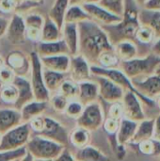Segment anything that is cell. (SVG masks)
I'll return each mask as SVG.
<instances>
[{
	"label": "cell",
	"instance_id": "obj_1",
	"mask_svg": "<svg viewBox=\"0 0 160 161\" xmlns=\"http://www.w3.org/2000/svg\"><path fill=\"white\" fill-rule=\"evenodd\" d=\"M78 54L83 56L91 65H95L99 56L108 50L114 49L107 32L97 23L88 19L79 24Z\"/></svg>",
	"mask_w": 160,
	"mask_h": 161
},
{
	"label": "cell",
	"instance_id": "obj_2",
	"mask_svg": "<svg viewBox=\"0 0 160 161\" xmlns=\"http://www.w3.org/2000/svg\"><path fill=\"white\" fill-rule=\"evenodd\" d=\"M138 12L137 4L134 0H124V11L122 20L113 25H101L107 32L112 45L123 41H130L136 43V34L141 26Z\"/></svg>",
	"mask_w": 160,
	"mask_h": 161
},
{
	"label": "cell",
	"instance_id": "obj_3",
	"mask_svg": "<svg viewBox=\"0 0 160 161\" xmlns=\"http://www.w3.org/2000/svg\"><path fill=\"white\" fill-rule=\"evenodd\" d=\"M65 146L41 135L30 137L25 148L33 160H56Z\"/></svg>",
	"mask_w": 160,
	"mask_h": 161
},
{
	"label": "cell",
	"instance_id": "obj_4",
	"mask_svg": "<svg viewBox=\"0 0 160 161\" xmlns=\"http://www.w3.org/2000/svg\"><path fill=\"white\" fill-rule=\"evenodd\" d=\"M159 63V56L152 53L147 58H134L128 60H121L120 67L127 77L134 79L140 75L152 74Z\"/></svg>",
	"mask_w": 160,
	"mask_h": 161
},
{
	"label": "cell",
	"instance_id": "obj_5",
	"mask_svg": "<svg viewBox=\"0 0 160 161\" xmlns=\"http://www.w3.org/2000/svg\"><path fill=\"white\" fill-rule=\"evenodd\" d=\"M30 57V84L34 95V99L39 101H49L51 93L47 90L43 79V67L40 56L36 51L29 55Z\"/></svg>",
	"mask_w": 160,
	"mask_h": 161
},
{
	"label": "cell",
	"instance_id": "obj_6",
	"mask_svg": "<svg viewBox=\"0 0 160 161\" xmlns=\"http://www.w3.org/2000/svg\"><path fill=\"white\" fill-rule=\"evenodd\" d=\"M91 75H99L107 76L109 79H111L113 82H115L117 85L122 87L124 91H131L134 93H136L138 95V97L140 99H141V101H143L145 104H147L149 106L155 105V103L149 97L143 95L135 88L133 83L130 81V78L127 77L122 70H119L118 68L106 69V68H102V67H99L96 65H91Z\"/></svg>",
	"mask_w": 160,
	"mask_h": 161
},
{
	"label": "cell",
	"instance_id": "obj_7",
	"mask_svg": "<svg viewBox=\"0 0 160 161\" xmlns=\"http://www.w3.org/2000/svg\"><path fill=\"white\" fill-rule=\"evenodd\" d=\"M31 137V129L27 123H21L2 134L0 150H14L25 147Z\"/></svg>",
	"mask_w": 160,
	"mask_h": 161
},
{
	"label": "cell",
	"instance_id": "obj_8",
	"mask_svg": "<svg viewBox=\"0 0 160 161\" xmlns=\"http://www.w3.org/2000/svg\"><path fill=\"white\" fill-rule=\"evenodd\" d=\"M77 125L91 132L99 129L104 122V114L100 104L95 101L84 106L82 114L76 119Z\"/></svg>",
	"mask_w": 160,
	"mask_h": 161
},
{
	"label": "cell",
	"instance_id": "obj_9",
	"mask_svg": "<svg viewBox=\"0 0 160 161\" xmlns=\"http://www.w3.org/2000/svg\"><path fill=\"white\" fill-rule=\"evenodd\" d=\"M91 77L93 78L92 80L97 83L99 96L104 101H107L108 103L122 101L124 94V90L122 87L104 75H91Z\"/></svg>",
	"mask_w": 160,
	"mask_h": 161
},
{
	"label": "cell",
	"instance_id": "obj_10",
	"mask_svg": "<svg viewBox=\"0 0 160 161\" xmlns=\"http://www.w3.org/2000/svg\"><path fill=\"white\" fill-rule=\"evenodd\" d=\"M91 65L90 62L80 54L71 56L70 67L68 71L69 77L74 81L79 83L91 77Z\"/></svg>",
	"mask_w": 160,
	"mask_h": 161
},
{
	"label": "cell",
	"instance_id": "obj_11",
	"mask_svg": "<svg viewBox=\"0 0 160 161\" xmlns=\"http://www.w3.org/2000/svg\"><path fill=\"white\" fill-rule=\"evenodd\" d=\"M38 135L48 138L64 146H67L69 142V133L67 129L60 123L50 117H44V127Z\"/></svg>",
	"mask_w": 160,
	"mask_h": 161
},
{
	"label": "cell",
	"instance_id": "obj_12",
	"mask_svg": "<svg viewBox=\"0 0 160 161\" xmlns=\"http://www.w3.org/2000/svg\"><path fill=\"white\" fill-rule=\"evenodd\" d=\"M122 103L124 107V116L126 119L137 123L144 120V113L141 107L139 97L136 93L131 91L124 92Z\"/></svg>",
	"mask_w": 160,
	"mask_h": 161
},
{
	"label": "cell",
	"instance_id": "obj_13",
	"mask_svg": "<svg viewBox=\"0 0 160 161\" xmlns=\"http://www.w3.org/2000/svg\"><path fill=\"white\" fill-rule=\"evenodd\" d=\"M85 10L89 15V19L97 23L100 25H113L122 20L123 17L115 15L103 7H101L98 3L88 4L83 6Z\"/></svg>",
	"mask_w": 160,
	"mask_h": 161
},
{
	"label": "cell",
	"instance_id": "obj_14",
	"mask_svg": "<svg viewBox=\"0 0 160 161\" xmlns=\"http://www.w3.org/2000/svg\"><path fill=\"white\" fill-rule=\"evenodd\" d=\"M8 42L14 45H20L25 43V24L24 17L18 13H13L9 18L8 29L6 35Z\"/></svg>",
	"mask_w": 160,
	"mask_h": 161
},
{
	"label": "cell",
	"instance_id": "obj_15",
	"mask_svg": "<svg viewBox=\"0 0 160 161\" xmlns=\"http://www.w3.org/2000/svg\"><path fill=\"white\" fill-rule=\"evenodd\" d=\"M5 64L9 67L16 75L26 76L30 72V57L20 50L11 51L5 59Z\"/></svg>",
	"mask_w": 160,
	"mask_h": 161
},
{
	"label": "cell",
	"instance_id": "obj_16",
	"mask_svg": "<svg viewBox=\"0 0 160 161\" xmlns=\"http://www.w3.org/2000/svg\"><path fill=\"white\" fill-rule=\"evenodd\" d=\"M13 84L18 91V97L13 108L20 110L25 104L34 99V95L30 81L26 78V76L16 75L13 80Z\"/></svg>",
	"mask_w": 160,
	"mask_h": 161
},
{
	"label": "cell",
	"instance_id": "obj_17",
	"mask_svg": "<svg viewBox=\"0 0 160 161\" xmlns=\"http://www.w3.org/2000/svg\"><path fill=\"white\" fill-rule=\"evenodd\" d=\"M61 39L64 41L70 56L78 54L79 33L76 24L64 23L61 27Z\"/></svg>",
	"mask_w": 160,
	"mask_h": 161
},
{
	"label": "cell",
	"instance_id": "obj_18",
	"mask_svg": "<svg viewBox=\"0 0 160 161\" xmlns=\"http://www.w3.org/2000/svg\"><path fill=\"white\" fill-rule=\"evenodd\" d=\"M138 19L141 25L149 27L156 39L160 38V10H153L142 8L138 12Z\"/></svg>",
	"mask_w": 160,
	"mask_h": 161
},
{
	"label": "cell",
	"instance_id": "obj_19",
	"mask_svg": "<svg viewBox=\"0 0 160 161\" xmlns=\"http://www.w3.org/2000/svg\"><path fill=\"white\" fill-rule=\"evenodd\" d=\"M42 67L44 69L60 72V73H68L70 67L71 56L68 54H60L55 56L48 57H40Z\"/></svg>",
	"mask_w": 160,
	"mask_h": 161
},
{
	"label": "cell",
	"instance_id": "obj_20",
	"mask_svg": "<svg viewBox=\"0 0 160 161\" xmlns=\"http://www.w3.org/2000/svg\"><path fill=\"white\" fill-rule=\"evenodd\" d=\"M99 97L98 85L94 80L88 79L78 83V94L77 98L84 106L97 101Z\"/></svg>",
	"mask_w": 160,
	"mask_h": 161
},
{
	"label": "cell",
	"instance_id": "obj_21",
	"mask_svg": "<svg viewBox=\"0 0 160 161\" xmlns=\"http://www.w3.org/2000/svg\"><path fill=\"white\" fill-rule=\"evenodd\" d=\"M48 101H39L36 99L25 104L20 108L22 123H28L32 118L39 115H43L48 108Z\"/></svg>",
	"mask_w": 160,
	"mask_h": 161
},
{
	"label": "cell",
	"instance_id": "obj_22",
	"mask_svg": "<svg viewBox=\"0 0 160 161\" xmlns=\"http://www.w3.org/2000/svg\"><path fill=\"white\" fill-rule=\"evenodd\" d=\"M22 123L20 110L14 108H0V133L3 134L8 130Z\"/></svg>",
	"mask_w": 160,
	"mask_h": 161
},
{
	"label": "cell",
	"instance_id": "obj_23",
	"mask_svg": "<svg viewBox=\"0 0 160 161\" xmlns=\"http://www.w3.org/2000/svg\"><path fill=\"white\" fill-rule=\"evenodd\" d=\"M36 52L40 57H48L60 54L69 55L68 48L62 39L54 42H39Z\"/></svg>",
	"mask_w": 160,
	"mask_h": 161
},
{
	"label": "cell",
	"instance_id": "obj_24",
	"mask_svg": "<svg viewBox=\"0 0 160 161\" xmlns=\"http://www.w3.org/2000/svg\"><path fill=\"white\" fill-rule=\"evenodd\" d=\"M138 127V123L128 120L123 119L120 121V125L117 131V142L119 145H124L125 143L131 142L136 130Z\"/></svg>",
	"mask_w": 160,
	"mask_h": 161
},
{
	"label": "cell",
	"instance_id": "obj_25",
	"mask_svg": "<svg viewBox=\"0 0 160 161\" xmlns=\"http://www.w3.org/2000/svg\"><path fill=\"white\" fill-rule=\"evenodd\" d=\"M135 88L143 95L152 97L157 93H160V76H150L145 80L139 81L134 80Z\"/></svg>",
	"mask_w": 160,
	"mask_h": 161
},
{
	"label": "cell",
	"instance_id": "obj_26",
	"mask_svg": "<svg viewBox=\"0 0 160 161\" xmlns=\"http://www.w3.org/2000/svg\"><path fill=\"white\" fill-rule=\"evenodd\" d=\"M69 77L68 73H60L43 68V79L45 86L50 93L57 92L61 83Z\"/></svg>",
	"mask_w": 160,
	"mask_h": 161
},
{
	"label": "cell",
	"instance_id": "obj_27",
	"mask_svg": "<svg viewBox=\"0 0 160 161\" xmlns=\"http://www.w3.org/2000/svg\"><path fill=\"white\" fill-rule=\"evenodd\" d=\"M61 39V28L49 17L44 18L40 42H54Z\"/></svg>",
	"mask_w": 160,
	"mask_h": 161
},
{
	"label": "cell",
	"instance_id": "obj_28",
	"mask_svg": "<svg viewBox=\"0 0 160 161\" xmlns=\"http://www.w3.org/2000/svg\"><path fill=\"white\" fill-rule=\"evenodd\" d=\"M69 5V0H56L48 12V16L60 28L63 26L65 13Z\"/></svg>",
	"mask_w": 160,
	"mask_h": 161
},
{
	"label": "cell",
	"instance_id": "obj_29",
	"mask_svg": "<svg viewBox=\"0 0 160 161\" xmlns=\"http://www.w3.org/2000/svg\"><path fill=\"white\" fill-rule=\"evenodd\" d=\"M113 46L114 51L120 58V60H128L137 57L138 49L133 42L123 41L114 44Z\"/></svg>",
	"mask_w": 160,
	"mask_h": 161
},
{
	"label": "cell",
	"instance_id": "obj_30",
	"mask_svg": "<svg viewBox=\"0 0 160 161\" xmlns=\"http://www.w3.org/2000/svg\"><path fill=\"white\" fill-rule=\"evenodd\" d=\"M74 157L75 160L81 161H97L108 159V157H106L100 150L89 144L77 149V152L74 155Z\"/></svg>",
	"mask_w": 160,
	"mask_h": 161
},
{
	"label": "cell",
	"instance_id": "obj_31",
	"mask_svg": "<svg viewBox=\"0 0 160 161\" xmlns=\"http://www.w3.org/2000/svg\"><path fill=\"white\" fill-rule=\"evenodd\" d=\"M90 141L91 131L78 125L69 134V142L77 149L88 145L90 143Z\"/></svg>",
	"mask_w": 160,
	"mask_h": 161
},
{
	"label": "cell",
	"instance_id": "obj_32",
	"mask_svg": "<svg viewBox=\"0 0 160 161\" xmlns=\"http://www.w3.org/2000/svg\"><path fill=\"white\" fill-rule=\"evenodd\" d=\"M89 19V15L85 8L82 6L78 5H69L65 17H64V23H70V24H79L85 20Z\"/></svg>",
	"mask_w": 160,
	"mask_h": 161
},
{
	"label": "cell",
	"instance_id": "obj_33",
	"mask_svg": "<svg viewBox=\"0 0 160 161\" xmlns=\"http://www.w3.org/2000/svg\"><path fill=\"white\" fill-rule=\"evenodd\" d=\"M154 124H155V120H149V121L142 120L141 125H138L137 130H136L131 142H133L135 143H139L141 142L151 139L153 136Z\"/></svg>",
	"mask_w": 160,
	"mask_h": 161
},
{
	"label": "cell",
	"instance_id": "obj_34",
	"mask_svg": "<svg viewBox=\"0 0 160 161\" xmlns=\"http://www.w3.org/2000/svg\"><path fill=\"white\" fill-rule=\"evenodd\" d=\"M120 62H121L120 58L116 55L114 49H112L103 52L99 56L95 65L106 69H112V68H118Z\"/></svg>",
	"mask_w": 160,
	"mask_h": 161
},
{
	"label": "cell",
	"instance_id": "obj_35",
	"mask_svg": "<svg viewBox=\"0 0 160 161\" xmlns=\"http://www.w3.org/2000/svg\"><path fill=\"white\" fill-rule=\"evenodd\" d=\"M17 97H18V91L13 83L3 84L0 91V99L3 105L8 106L9 108H13L17 100Z\"/></svg>",
	"mask_w": 160,
	"mask_h": 161
},
{
	"label": "cell",
	"instance_id": "obj_36",
	"mask_svg": "<svg viewBox=\"0 0 160 161\" xmlns=\"http://www.w3.org/2000/svg\"><path fill=\"white\" fill-rule=\"evenodd\" d=\"M59 93L67 97L69 100L77 98L78 94V83L71 78H66L60 85L58 91Z\"/></svg>",
	"mask_w": 160,
	"mask_h": 161
},
{
	"label": "cell",
	"instance_id": "obj_37",
	"mask_svg": "<svg viewBox=\"0 0 160 161\" xmlns=\"http://www.w3.org/2000/svg\"><path fill=\"white\" fill-rule=\"evenodd\" d=\"M98 4L109 12L123 17L124 11V0H99Z\"/></svg>",
	"mask_w": 160,
	"mask_h": 161
},
{
	"label": "cell",
	"instance_id": "obj_38",
	"mask_svg": "<svg viewBox=\"0 0 160 161\" xmlns=\"http://www.w3.org/2000/svg\"><path fill=\"white\" fill-rule=\"evenodd\" d=\"M26 155V148L21 147L14 150H0V161L23 160Z\"/></svg>",
	"mask_w": 160,
	"mask_h": 161
},
{
	"label": "cell",
	"instance_id": "obj_39",
	"mask_svg": "<svg viewBox=\"0 0 160 161\" xmlns=\"http://www.w3.org/2000/svg\"><path fill=\"white\" fill-rule=\"evenodd\" d=\"M83 109H84V105L78 99L74 98L69 100L67 107L64 110V113H66L68 117L76 120L82 114Z\"/></svg>",
	"mask_w": 160,
	"mask_h": 161
},
{
	"label": "cell",
	"instance_id": "obj_40",
	"mask_svg": "<svg viewBox=\"0 0 160 161\" xmlns=\"http://www.w3.org/2000/svg\"><path fill=\"white\" fill-rule=\"evenodd\" d=\"M48 102L56 111L64 112L67 107V104L69 102V99L65 97L64 95H62L61 93H59L58 92H54L53 95H50Z\"/></svg>",
	"mask_w": 160,
	"mask_h": 161
},
{
	"label": "cell",
	"instance_id": "obj_41",
	"mask_svg": "<svg viewBox=\"0 0 160 161\" xmlns=\"http://www.w3.org/2000/svg\"><path fill=\"white\" fill-rule=\"evenodd\" d=\"M25 26L27 27H36L41 29L42 25L44 23V18L38 13H30L24 17Z\"/></svg>",
	"mask_w": 160,
	"mask_h": 161
},
{
	"label": "cell",
	"instance_id": "obj_42",
	"mask_svg": "<svg viewBox=\"0 0 160 161\" xmlns=\"http://www.w3.org/2000/svg\"><path fill=\"white\" fill-rule=\"evenodd\" d=\"M108 117L121 121V119L124 117V107L122 101L111 103V106L108 109Z\"/></svg>",
	"mask_w": 160,
	"mask_h": 161
},
{
	"label": "cell",
	"instance_id": "obj_43",
	"mask_svg": "<svg viewBox=\"0 0 160 161\" xmlns=\"http://www.w3.org/2000/svg\"><path fill=\"white\" fill-rule=\"evenodd\" d=\"M27 124L31 129V132L40 134L44 127V116L43 115L36 116V117L32 118Z\"/></svg>",
	"mask_w": 160,
	"mask_h": 161
},
{
	"label": "cell",
	"instance_id": "obj_44",
	"mask_svg": "<svg viewBox=\"0 0 160 161\" xmlns=\"http://www.w3.org/2000/svg\"><path fill=\"white\" fill-rule=\"evenodd\" d=\"M102 125H103L106 132H108L110 135H114L118 131V128L120 125V121L113 119V118H110V117H108L106 120H104Z\"/></svg>",
	"mask_w": 160,
	"mask_h": 161
},
{
	"label": "cell",
	"instance_id": "obj_45",
	"mask_svg": "<svg viewBox=\"0 0 160 161\" xmlns=\"http://www.w3.org/2000/svg\"><path fill=\"white\" fill-rule=\"evenodd\" d=\"M16 75L15 73L7 65H5L0 70V81L2 84H10L13 83V80L15 78Z\"/></svg>",
	"mask_w": 160,
	"mask_h": 161
},
{
	"label": "cell",
	"instance_id": "obj_46",
	"mask_svg": "<svg viewBox=\"0 0 160 161\" xmlns=\"http://www.w3.org/2000/svg\"><path fill=\"white\" fill-rule=\"evenodd\" d=\"M16 11V6L12 0H0V15L13 14Z\"/></svg>",
	"mask_w": 160,
	"mask_h": 161
},
{
	"label": "cell",
	"instance_id": "obj_47",
	"mask_svg": "<svg viewBox=\"0 0 160 161\" xmlns=\"http://www.w3.org/2000/svg\"><path fill=\"white\" fill-rule=\"evenodd\" d=\"M41 29L36 27L25 26V37L32 42H39L41 41Z\"/></svg>",
	"mask_w": 160,
	"mask_h": 161
},
{
	"label": "cell",
	"instance_id": "obj_48",
	"mask_svg": "<svg viewBox=\"0 0 160 161\" xmlns=\"http://www.w3.org/2000/svg\"><path fill=\"white\" fill-rule=\"evenodd\" d=\"M56 160H75V157H74V155L70 150H68L67 147L65 146V147L61 150L60 154L58 156V158H57Z\"/></svg>",
	"mask_w": 160,
	"mask_h": 161
},
{
	"label": "cell",
	"instance_id": "obj_49",
	"mask_svg": "<svg viewBox=\"0 0 160 161\" xmlns=\"http://www.w3.org/2000/svg\"><path fill=\"white\" fill-rule=\"evenodd\" d=\"M8 22H9V18L5 17L3 15H0V39L6 35L8 25Z\"/></svg>",
	"mask_w": 160,
	"mask_h": 161
},
{
	"label": "cell",
	"instance_id": "obj_50",
	"mask_svg": "<svg viewBox=\"0 0 160 161\" xmlns=\"http://www.w3.org/2000/svg\"><path fill=\"white\" fill-rule=\"evenodd\" d=\"M142 8L153 10H160V0H147Z\"/></svg>",
	"mask_w": 160,
	"mask_h": 161
},
{
	"label": "cell",
	"instance_id": "obj_51",
	"mask_svg": "<svg viewBox=\"0 0 160 161\" xmlns=\"http://www.w3.org/2000/svg\"><path fill=\"white\" fill-rule=\"evenodd\" d=\"M152 137H154L156 141H160V116L155 121Z\"/></svg>",
	"mask_w": 160,
	"mask_h": 161
},
{
	"label": "cell",
	"instance_id": "obj_52",
	"mask_svg": "<svg viewBox=\"0 0 160 161\" xmlns=\"http://www.w3.org/2000/svg\"><path fill=\"white\" fill-rule=\"evenodd\" d=\"M99 0H69L70 5H78V6H85L88 4H93L98 3Z\"/></svg>",
	"mask_w": 160,
	"mask_h": 161
},
{
	"label": "cell",
	"instance_id": "obj_53",
	"mask_svg": "<svg viewBox=\"0 0 160 161\" xmlns=\"http://www.w3.org/2000/svg\"><path fill=\"white\" fill-rule=\"evenodd\" d=\"M16 6V9L17 8H23L24 5H26V4H30L29 2H27V0H12Z\"/></svg>",
	"mask_w": 160,
	"mask_h": 161
},
{
	"label": "cell",
	"instance_id": "obj_54",
	"mask_svg": "<svg viewBox=\"0 0 160 161\" xmlns=\"http://www.w3.org/2000/svg\"><path fill=\"white\" fill-rule=\"evenodd\" d=\"M152 53L156 54V55H160V38L158 39V41L155 43V45L152 48Z\"/></svg>",
	"mask_w": 160,
	"mask_h": 161
},
{
	"label": "cell",
	"instance_id": "obj_55",
	"mask_svg": "<svg viewBox=\"0 0 160 161\" xmlns=\"http://www.w3.org/2000/svg\"><path fill=\"white\" fill-rule=\"evenodd\" d=\"M44 1L45 0H27V2H29L33 7H38L40 5H42Z\"/></svg>",
	"mask_w": 160,
	"mask_h": 161
},
{
	"label": "cell",
	"instance_id": "obj_56",
	"mask_svg": "<svg viewBox=\"0 0 160 161\" xmlns=\"http://www.w3.org/2000/svg\"><path fill=\"white\" fill-rule=\"evenodd\" d=\"M147 0H134V2L137 4V5H139V6H141V7H142L143 5H144V3L146 2Z\"/></svg>",
	"mask_w": 160,
	"mask_h": 161
},
{
	"label": "cell",
	"instance_id": "obj_57",
	"mask_svg": "<svg viewBox=\"0 0 160 161\" xmlns=\"http://www.w3.org/2000/svg\"><path fill=\"white\" fill-rule=\"evenodd\" d=\"M5 65H6V64H5V59L0 56V70H1Z\"/></svg>",
	"mask_w": 160,
	"mask_h": 161
},
{
	"label": "cell",
	"instance_id": "obj_58",
	"mask_svg": "<svg viewBox=\"0 0 160 161\" xmlns=\"http://www.w3.org/2000/svg\"><path fill=\"white\" fill-rule=\"evenodd\" d=\"M2 86H3V84L1 83V81H0V91H1V88H2ZM3 105V103H2V101H1V99H0V108H2V106Z\"/></svg>",
	"mask_w": 160,
	"mask_h": 161
},
{
	"label": "cell",
	"instance_id": "obj_59",
	"mask_svg": "<svg viewBox=\"0 0 160 161\" xmlns=\"http://www.w3.org/2000/svg\"><path fill=\"white\" fill-rule=\"evenodd\" d=\"M1 140H2V134L0 133V143H1Z\"/></svg>",
	"mask_w": 160,
	"mask_h": 161
},
{
	"label": "cell",
	"instance_id": "obj_60",
	"mask_svg": "<svg viewBox=\"0 0 160 161\" xmlns=\"http://www.w3.org/2000/svg\"><path fill=\"white\" fill-rule=\"evenodd\" d=\"M158 103H159V105H160V96H159V98H158Z\"/></svg>",
	"mask_w": 160,
	"mask_h": 161
}]
</instances>
